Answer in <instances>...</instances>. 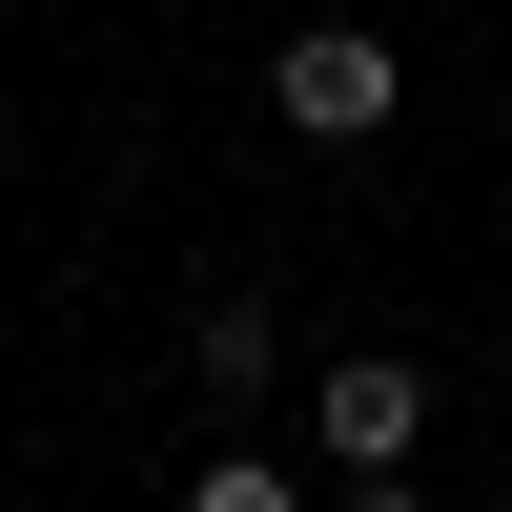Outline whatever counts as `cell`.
<instances>
[{
  "label": "cell",
  "mask_w": 512,
  "mask_h": 512,
  "mask_svg": "<svg viewBox=\"0 0 512 512\" xmlns=\"http://www.w3.org/2000/svg\"><path fill=\"white\" fill-rule=\"evenodd\" d=\"M308 431H328V472H349V492H390L410 451H431V369H390V349H349V369L308 390Z\"/></svg>",
  "instance_id": "obj_1"
},
{
  "label": "cell",
  "mask_w": 512,
  "mask_h": 512,
  "mask_svg": "<svg viewBox=\"0 0 512 512\" xmlns=\"http://www.w3.org/2000/svg\"><path fill=\"white\" fill-rule=\"evenodd\" d=\"M390 41H369V21H308V41H287V62H267V103L287 123H308V144H369V123H390Z\"/></svg>",
  "instance_id": "obj_2"
}]
</instances>
